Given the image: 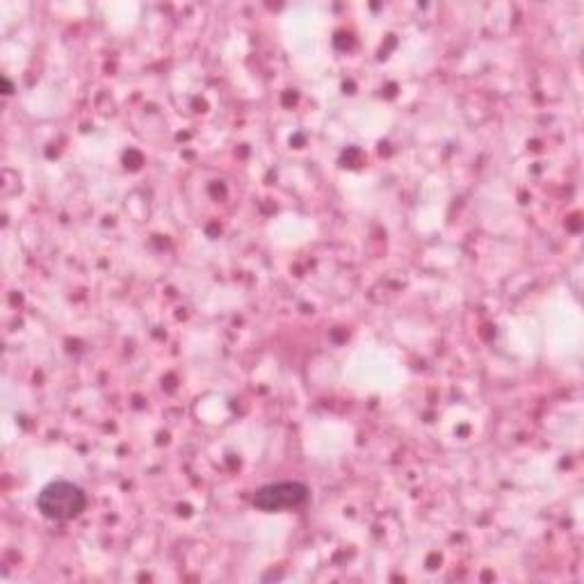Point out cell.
Wrapping results in <instances>:
<instances>
[{
  "mask_svg": "<svg viewBox=\"0 0 584 584\" xmlns=\"http://www.w3.org/2000/svg\"><path fill=\"white\" fill-rule=\"evenodd\" d=\"M310 498V489L304 482H275L265 484L254 493V508L275 514L284 510H297Z\"/></svg>",
  "mask_w": 584,
  "mask_h": 584,
  "instance_id": "cell-2",
  "label": "cell"
},
{
  "mask_svg": "<svg viewBox=\"0 0 584 584\" xmlns=\"http://www.w3.org/2000/svg\"><path fill=\"white\" fill-rule=\"evenodd\" d=\"M88 508L85 491L66 480H55L47 484L37 495V510L44 519L55 523H66L81 516Z\"/></svg>",
  "mask_w": 584,
  "mask_h": 584,
  "instance_id": "cell-1",
  "label": "cell"
}]
</instances>
